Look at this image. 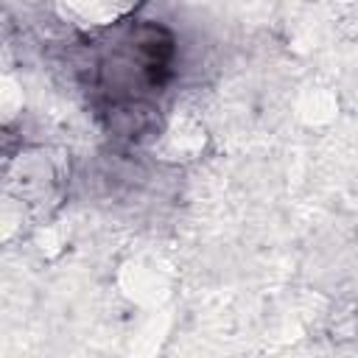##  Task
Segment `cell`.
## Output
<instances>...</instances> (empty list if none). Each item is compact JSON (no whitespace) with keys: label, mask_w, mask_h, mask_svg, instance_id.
Listing matches in <instances>:
<instances>
[{"label":"cell","mask_w":358,"mask_h":358,"mask_svg":"<svg viewBox=\"0 0 358 358\" xmlns=\"http://www.w3.org/2000/svg\"><path fill=\"white\" fill-rule=\"evenodd\" d=\"M95 109L103 131L123 145L151 143L162 129V112L151 98L106 101V103H98Z\"/></svg>","instance_id":"cell-1"},{"label":"cell","mask_w":358,"mask_h":358,"mask_svg":"<svg viewBox=\"0 0 358 358\" xmlns=\"http://www.w3.org/2000/svg\"><path fill=\"white\" fill-rule=\"evenodd\" d=\"M330 338L344 344V341H352L358 338V308L352 302H341L333 313H330Z\"/></svg>","instance_id":"cell-2"}]
</instances>
